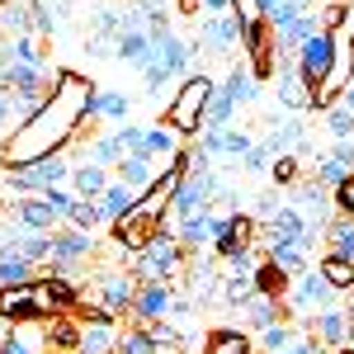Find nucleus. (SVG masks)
I'll list each match as a JSON object with an SVG mask.
<instances>
[{
  "label": "nucleus",
  "instance_id": "39448f33",
  "mask_svg": "<svg viewBox=\"0 0 354 354\" xmlns=\"http://www.w3.org/2000/svg\"><path fill=\"white\" fill-rule=\"evenodd\" d=\"M222 180L213 165H194L189 175L180 180V189H175V198H170V218L185 222V218H208L213 213V198H218Z\"/></svg>",
  "mask_w": 354,
  "mask_h": 354
},
{
  "label": "nucleus",
  "instance_id": "49530a36",
  "mask_svg": "<svg viewBox=\"0 0 354 354\" xmlns=\"http://www.w3.org/2000/svg\"><path fill=\"white\" fill-rule=\"evenodd\" d=\"M66 227H81V232H100L104 222H100V208H95V198H76V208H71Z\"/></svg>",
  "mask_w": 354,
  "mask_h": 354
},
{
  "label": "nucleus",
  "instance_id": "6e6552de",
  "mask_svg": "<svg viewBox=\"0 0 354 354\" xmlns=\"http://www.w3.org/2000/svg\"><path fill=\"white\" fill-rule=\"evenodd\" d=\"M241 53H245V66L255 71V81H274V66H279V38H274V28L265 24V19L241 28Z\"/></svg>",
  "mask_w": 354,
  "mask_h": 354
},
{
  "label": "nucleus",
  "instance_id": "4d7b16f0",
  "mask_svg": "<svg viewBox=\"0 0 354 354\" xmlns=\"http://www.w3.org/2000/svg\"><path fill=\"white\" fill-rule=\"evenodd\" d=\"M279 5H288V0H260V10H265V19H270L274 10H279Z\"/></svg>",
  "mask_w": 354,
  "mask_h": 354
},
{
  "label": "nucleus",
  "instance_id": "f03ea898",
  "mask_svg": "<svg viewBox=\"0 0 354 354\" xmlns=\"http://www.w3.org/2000/svg\"><path fill=\"white\" fill-rule=\"evenodd\" d=\"M213 95H218V81L208 76V71H194V76H185L180 81V90L170 95V104H165V128H175V133L185 137V142H198L203 137V113H208V104H213Z\"/></svg>",
  "mask_w": 354,
  "mask_h": 354
},
{
  "label": "nucleus",
  "instance_id": "5701e85b",
  "mask_svg": "<svg viewBox=\"0 0 354 354\" xmlns=\"http://www.w3.org/2000/svg\"><path fill=\"white\" fill-rule=\"evenodd\" d=\"M109 185H113V175L104 170V165H95L90 156L76 161V170H71V194H76V198H100Z\"/></svg>",
  "mask_w": 354,
  "mask_h": 354
},
{
  "label": "nucleus",
  "instance_id": "c756f323",
  "mask_svg": "<svg viewBox=\"0 0 354 354\" xmlns=\"http://www.w3.org/2000/svg\"><path fill=\"white\" fill-rule=\"evenodd\" d=\"M76 345H81V317L48 322V354H76Z\"/></svg>",
  "mask_w": 354,
  "mask_h": 354
},
{
  "label": "nucleus",
  "instance_id": "1a4fd4ad",
  "mask_svg": "<svg viewBox=\"0 0 354 354\" xmlns=\"http://www.w3.org/2000/svg\"><path fill=\"white\" fill-rule=\"evenodd\" d=\"M95 255V232H81V227H57L53 232V260L43 265V270L53 274H76L81 260Z\"/></svg>",
  "mask_w": 354,
  "mask_h": 354
},
{
  "label": "nucleus",
  "instance_id": "7ed1b4c3",
  "mask_svg": "<svg viewBox=\"0 0 354 354\" xmlns=\"http://www.w3.org/2000/svg\"><path fill=\"white\" fill-rule=\"evenodd\" d=\"M142 279L133 270H118V265H104V270L90 274V283L81 288V307H95V312H109V317H133V302Z\"/></svg>",
  "mask_w": 354,
  "mask_h": 354
},
{
  "label": "nucleus",
  "instance_id": "2eb2a0df",
  "mask_svg": "<svg viewBox=\"0 0 354 354\" xmlns=\"http://www.w3.org/2000/svg\"><path fill=\"white\" fill-rule=\"evenodd\" d=\"M175 312V288L170 283H142L137 288V302H133V322L147 326V322H165Z\"/></svg>",
  "mask_w": 354,
  "mask_h": 354
},
{
  "label": "nucleus",
  "instance_id": "a211bd4d",
  "mask_svg": "<svg viewBox=\"0 0 354 354\" xmlns=\"http://www.w3.org/2000/svg\"><path fill=\"white\" fill-rule=\"evenodd\" d=\"M350 312L345 307H326V312H317L312 317V335L326 345V350H340V345H350Z\"/></svg>",
  "mask_w": 354,
  "mask_h": 354
},
{
  "label": "nucleus",
  "instance_id": "f8f14e48",
  "mask_svg": "<svg viewBox=\"0 0 354 354\" xmlns=\"http://www.w3.org/2000/svg\"><path fill=\"white\" fill-rule=\"evenodd\" d=\"M330 66H335V33H326V28H317L307 43H302L298 53V71L307 76V85L317 90V85L330 76Z\"/></svg>",
  "mask_w": 354,
  "mask_h": 354
},
{
  "label": "nucleus",
  "instance_id": "ea45409f",
  "mask_svg": "<svg viewBox=\"0 0 354 354\" xmlns=\"http://www.w3.org/2000/svg\"><path fill=\"white\" fill-rule=\"evenodd\" d=\"M270 180H274V189H298L302 180V161H298V151H288V156H274L270 165Z\"/></svg>",
  "mask_w": 354,
  "mask_h": 354
},
{
  "label": "nucleus",
  "instance_id": "9d476101",
  "mask_svg": "<svg viewBox=\"0 0 354 354\" xmlns=\"http://www.w3.org/2000/svg\"><path fill=\"white\" fill-rule=\"evenodd\" d=\"M274 85H279V104L293 113H307L317 109V90L307 85V76L298 71V57H279V66H274Z\"/></svg>",
  "mask_w": 354,
  "mask_h": 354
},
{
  "label": "nucleus",
  "instance_id": "473e14b6",
  "mask_svg": "<svg viewBox=\"0 0 354 354\" xmlns=\"http://www.w3.org/2000/svg\"><path fill=\"white\" fill-rule=\"evenodd\" d=\"M298 335H302L298 322H274L270 330H260V335H255V350H260V354H283Z\"/></svg>",
  "mask_w": 354,
  "mask_h": 354
},
{
  "label": "nucleus",
  "instance_id": "79ce46f5",
  "mask_svg": "<svg viewBox=\"0 0 354 354\" xmlns=\"http://www.w3.org/2000/svg\"><path fill=\"white\" fill-rule=\"evenodd\" d=\"M5 62H19V66H38V71H43V66H48V57L38 53V43H33V38H10V43H5Z\"/></svg>",
  "mask_w": 354,
  "mask_h": 354
},
{
  "label": "nucleus",
  "instance_id": "864d4df0",
  "mask_svg": "<svg viewBox=\"0 0 354 354\" xmlns=\"http://www.w3.org/2000/svg\"><path fill=\"white\" fill-rule=\"evenodd\" d=\"M330 198H335V213H340V218H354V170H350V180L330 194Z\"/></svg>",
  "mask_w": 354,
  "mask_h": 354
},
{
  "label": "nucleus",
  "instance_id": "9b49d317",
  "mask_svg": "<svg viewBox=\"0 0 354 354\" xmlns=\"http://www.w3.org/2000/svg\"><path fill=\"white\" fill-rule=\"evenodd\" d=\"M194 57L198 53H213V57H232L241 48V19L236 15H222V19H203V28L189 38Z\"/></svg>",
  "mask_w": 354,
  "mask_h": 354
},
{
  "label": "nucleus",
  "instance_id": "f257e3e1",
  "mask_svg": "<svg viewBox=\"0 0 354 354\" xmlns=\"http://www.w3.org/2000/svg\"><path fill=\"white\" fill-rule=\"evenodd\" d=\"M90 95H95V85L85 81V76L62 71V81L53 85L48 104L33 118H24L15 133L0 142V165L19 170V165H33V161H43V156L71 151L81 128H85V118H90Z\"/></svg>",
  "mask_w": 354,
  "mask_h": 354
},
{
  "label": "nucleus",
  "instance_id": "6ab92c4d",
  "mask_svg": "<svg viewBox=\"0 0 354 354\" xmlns=\"http://www.w3.org/2000/svg\"><path fill=\"white\" fill-rule=\"evenodd\" d=\"M128 113H133V100L123 90H100L95 85V95H90V123H128Z\"/></svg>",
  "mask_w": 354,
  "mask_h": 354
},
{
  "label": "nucleus",
  "instance_id": "09e8293b",
  "mask_svg": "<svg viewBox=\"0 0 354 354\" xmlns=\"http://www.w3.org/2000/svg\"><path fill=\"white\" fill-rule=\"evenodd\" d=\"M113 137H118L123 156H142V142H147V128H137V123H118V128H113Z\"/></svg>",
  "mask_w": 354,
  "mask_h": 354
},
{
  "label": "nucleus",
  "instance_id": "bb28decb",
  "mask_svg": "<svg viewBox=\"0 0 354 354\" xmlns=\"http://www.w3.org/2000/svg\"><path fill=\"white\" fill-rule=\"evenodd\" d=\"M95 208H100V222H109V227H113L118 218H128V213L137 208V194L128 189V185H118V180H113L109 189L95 198Z\"/></svg>",
  "mask_w": 354,
  "mask_h": 354
},
{
  "label": "nucleus",
  "instance_id": "de8ad7c7",
  "mask_svg": "<svg viewBox=\"0 0 354 354\" xmlns=\"http://www.w3.org/2000/svg\"><path fill=\"white\" fill-rule=\"evenodd\" d=\"M43 203L66 222V218H71V208H76V194H71V185H57V189H43Z\"/></svg>",
  "mask_w": 354,
  "mask_h": 354
},
{
  "label": "nucleus",
  "instance_id": "dca6fc26",
  "mask_svg": "<svg viewBox=\"0 0 354 354\" xmlns=\"http://www.w3.org/2000/svg\"><path fill=\"white\" fill-rule=\"evenodd\" d=\"M250 147H255V137L245 133V128H218V133H203V137H198V151H203L208 161H218V156L241 161Z\"/></svg>",
  "mask_w": 354,
  "mask_h": 354
},
{
  "label": "nucleus",
  "instance_id": "cd10ccee",
  "mask_svg": "<svg viewBox=\"0 0 354 354\" xmlns=\"http://www.w3.org/2000/svg\"><path fill=\"white\" fill-rule=\"evenodd\" d=\"M185 147V137L175 133V128H165V123H151L147 128V142H142V156H151V161H175V151Z\"/></svg>",
  "mask_w": 354,
  "mask_h": 354
},
{
  "label": "nucleus",
  "instance_id": "c9c22d12",
  "mask_svg": "<svg viewBox=\"0 0 354 354\" xmlns=\"http://www.w3.org/2000/svg\"><path fill=\"white\" fill-rule=\"evenodd\" d=\"M326 255H340V260H354V218H340L326 227Z\"/></svg>",
  "mask_w": 354,
  "mask_h": 354
},
{
  "label": "nucleus",
  "instance_id": "bf43d9fd",
  "mask_svg": "<svg viewBox=\"0 0 354 354\" xmlns=\"http://www.w3.org/2000/svg\"><path fill=\"white\" fill-rule=\"evenodd\" d=\"M298 5H302V10H312V5H322V0H298Z\"/></svg>",
  "mask_w": 354,
  "mask_h": 354
},
{
  "label": "nucleus",
  "instance_id": "aec40b11",
  "mask_svg": "<svg viewBox=\"0 0 354 354\" xmlns=\"http://www.w3.org/2000/svg\"><path fill=\"white\" fill-rule=\"evenodd\" d=\"M118 330H123V322H81L76 354H118Z\"/></svg>",
  "mask_w": 354,
  "mask_h": 354
},
{
  "label": "nucleus",
  "instance_id": "20e7f679",
  "mask_svg": "<svg viewBox=\"0 0 354 354\" xmlns=\"http://www.w3.org/2000/svg\"><path fill=\"white\" fill-rule=\"evenodd\" d=\"M185 265H189V260H185V245H180L175 222H161L156 241L147 245V250H137L128 270H133L142 283H170V279H180V274H185Z\"/></svg>",
  "mask_w": 354,
  "mask_h": 354
},
{
  "label": "nucleus",
  "instance_id": "412c9836",
  "mask_svg": "<svg viewBox=\"0 0 354 354\" xmlns=\"http://www.w3.org/2000/svg\"><path fill=\"white\" fill-rule=\"evenodd\" d=\"M161 170H165V165H156L151 156H123V161H118V185H128V189L142 198V194L156 185Z\"/></svg>",
  "mask_w": 354,
  "mask_h": 354
},
{
  "label": "nucleus",
  "instance_id": "37998d69",
  "mask_svg": "<svg viewBox=\"0 0 354 354\" xmlns=\"http://www.w3.org/2000/svg\"><path fill=\"white\" fill-rule=\"evenodd\" d=\"M90 161L95 165H104V170H118V161H123V147H118V137L104 133V137H90Z\"/></svg>",
  "mask_w": 354,
  "mask_h": 354
},
{
  "label": "nucleus",
  "instance_id": "ddd939ff",
  "mask_svg": "<svg viewBox=\"0 0 354 354\" xmlns=\"http://www.w3.org/2000/svg\"><path fill=\"white\" fill-rule=\"evenodd\" d=\"M5 218L15 222V227H24V232H57V227H66V222L43 203V194H24V198H15Z\"/></svg>",
  "mask_w": 354,
  "mask_h": 354
},
{
  "label": "nucleus",
  "instance_id": "58836bf2",
  "mask_svg": "<svg viewBox=\"0 0 354 354\" xmlns=\"http://www.w3.org/2000/svg\"><path fill=\"white\" fill-rule=\"evenodd\" d=\"M28 15H33V10H28L24 0H0V33H5V38H24Z\"/></svg>",
  "mask_w": 354,
  "mask_h": 354
},
{
  "label": "nucleus",
  "instance_id": "0eeeda50",
  "mask_svg": "<svg viewBox=\"0 0 354 354\" xmlns=\"http://www.w3.org/2000/svg\"><path fill=\"white\" fill-rule=\"evenodd\" d=\"M213 255L218 260H227V255H236V250H255V241H260V222L250 218V213H213Z\"/></svg>",
  "mask_w": 354,
  "mask_h": 354
},
{
  "label": "nucleus",
  "instance_id": "f704fd0d",
  "mask_svg": "<svg viewBox=\"0 0 354 354\" xmlns=\"http://www.w3.org/2000/svg\"><path fill=\"white\" fill-rule=\"evenodd\" d=\"M317 270L326 279L335 293H354V260H340V255H322L317 260Z\"/></svg>",
  "mask_w": 354,
  "mask_h": 354
},
{
  "label": "nucleus",
  "instance_id": "c85d7f7f",
  "mask_svg": "<svg viewBox=\"0 0 354 354\" xmlns=\"http://www.w3.org/2000/svg\"><path fill=\"white\" fill-rule=\"evenodd\" d=\"M307 128H302V118H274L270 137H265V147H270L274 156H288V151H298Z\"/></svg>",
  "mask_w": 354,
  "mask_h": 354
},
{
  "label": "nucleus",
  "instance_id": "2f4dec72",
  "mask_svg": "<svg viewBox=\"0 0 354 354\" xmlns=\"http://www.w3.org/2000/svg\"><path fill=\"white\" fill-rule=\"evenodd\" d=\"M288 288H293V279H288V274H283V270L270 260V255H265V260H260V270H255V293H265V298H279V302H283V293H288Z\"/></svg>",
  "mask_w": 354,
  "mask_h": 354
},
{
  "label": "nucleus",
  "instance_id": "e433bc0d",
  "mask_svg": "<svg viewBox=\"0 0 354 354\" xmlns=\"http://www.w3.org/2000/svg\"><path fill=\"white\" fill-rule=\"evenodd\" d=\"M38 279V265L33 260H24V255H5L0 260V293L5 288H19V283H33Z\"/></svg>",
  "mask_w": 354,
  "mask_h": 354
},
{
  "label": "nucleus",
  "instance_id": "423d86ee",
  "mask_svg": "<svg viewBox=\"0 0 354 354\" xmlns=\"http://www.w3.org/2000/svg\"><path fill=\"white\" fill-rule=\"evenodd\" d=\"M71 170H76V161L66 151H57V156H43V161H33V165L5 170V185L15 189V198H24V194H43V189H57V185H71Z\"/></svg>",
  "mask_w": 354,
  "mask_h": 354
},
{
  "label": "nucleus",
  "instance_id": "a18cd8bd",
  "mask_svg": "<svg viewBox=\"0 0 354 354\" xmlns=\"http://www.w3.org/2000/svg\"><path fill=\"white\" fill-rule=\"evenodd\" d=\"M326 133L335 137V142H350V137H354V109L330 104V109H326Z\"/></svg>",
  "mask_w": 354,
  "mask_h": 354
},
{
  "label": "nucleus",
  "instance_id": "72a5a7b5",
  "mask_svg": "<svg viewBox=\"0 0 354 354\" xmlns=\"http://www.w3.org/2000/svg\"><path fill=\"white\" fill-rule=\"evenodd\" d=\"M213 218V213H208ZM208 218H185V222H175V232H180V245H185V255H198L203 245L213 241V222Z\"/></svg>",
  "mask_w": 354,
  "mask_h": 354
},
{
  "label": "nucleus",
  "instance_id": "c03bdc74",
  "mask_svg": "<svg viewBox=\"0 0 354 354\" xmlns=\"http://www.w3.org/2000/svg\"><path fill=\"white\" fill-rule=\"evenodd\" d=\"M232 118H236V104L227 100V95H213V104H208V113H203V133H218V128H232Z\"/></svg>",
  "mask_w": 354,
  "mask_h": 354
},
{
  "label": "nucleus",
  "instance_id": "6e6d98bb",
  "mask_svg": "<svg viewBox=\"0 0 354 354\" xmlns=\"http://www.w3.org/2000/svg\"><path fill=\"white\" fill-rule=\"evenodd\" d=\"M142 76H147V85H151V90H156V95H161L165 85H170V76H165L161 66H147V71H142Z\"/></svg>",
  "mask_w": 354,
  "mask_h": 354
},
{
  "label": "nucleus",
  "instance_id": "4be33fe9",
  "mask_svg": "<svg viewBox=\"0 0 354 354\" xmlns=\"http://www.w3.org/2000/svg\"><path fill=\"white\" fill-rule=\"evenodd\" d=\"M203 354H260V350H255V335H245L236 326H213L203 335Z\"/></svg>",
  "mask_w": 354,
  "mask_h": 354
},
{
  "label": "nucleus",
  "instance_id": "b1692460",
  "mask_svg": "<svg viewBox=\"0 0 354 354\" xmlns=\"http://www.w3.org/2000/svg\"><path fill=\"white\" fill-rule=\"evenodd\" d=\"M151 53H156V43H151V33L147 28H133V33H123L118 43H113V57L118 62H128L137 71H147L151 66Z\"/></svg>",
  "mask_w": 354,
  "mask_h": 354
},
{
  "label": "nucleus",
  "instance_id": "603ef678",
  "mask_svg": "<svg viewBox=\"0 0 354 354\" xmlns=\"http://www.w3.org/2000/svg\"><path fill=\"white\" fill-rule=\"evenodd\" d=\"M232 15L241 19V28H245V24H260V19H265L260 0H232Z\"/></svg>",
  "mask_w": 354,
  "mask_h": 354
},
{
  "label": "nucleus",
  "instance_id": "a19ab883",
  "mask_svg": "<svg viewBox=\"0 0 354 354\" xmlns=\"http://www.w3.org/2000/svg\"><path fill=\"white\" fill-rule=\"evenodd\" d=\"M350 170L354 165H345V161H335V156H317V165H312V180H317V185H322V189H340V185H345V180H350Z\"/></svg>",
  "mask_w": 354,
  "mask_h": 354
},
{
  "label": "nucleus",
  "instance_id": "8fccbe9b",
  "mask_svg": "<svg viewBox=\"0 0 354 354\" xmlns=\"http://www.w3.org/2000/svg\"><path fill=\"white\" fill-rule=\"evenodd\" d=\"M270 165H274V151L265 147V142H255V147L241 156V170H245V175H265Z\"/></svg>",
  "mask_w": 354,
  "mask_h": 354
},
{
  "label": "nucleus",
  "instance_id": "5fc2aeb1",
  "mask_svg": "<svg viewBox=\"0 0 354 354\" xmlns=\"http://www.w3.org/2000/svg\"><path fill=\"white\" fill-rule=\"evenodd\" d=\"M198 10H203V19H222V15H232V0H198Z\"/></svg>",
  "mask_w": 354,
  "mask_h": 354
},
{
  "label": "nucleus",
  "instance_id": "f3484780",
  "mask_svg": "<svg viewBox=\"0 0 354 354\" xmlns=\"http://www.w3.org/2000/svg\"><path fill=\"white\" fill-rule=\"evenodd\" d=\"M189 62H194V48L185 43V38H161L156 43V53H151V66H161L170 81H180V76H189Z\"/></svg>",
  "mask_w": 354,
  "mask_h": 354
},
{
  "label": "nucleus",
  "instance_id": "393cba45",
  "mask_svg": "<svg viewBox=\"0 0 354 354\" xmlns=\"http://www.w3.org/2000/svg\"><path fill=\"white\" fill-rule=\"evenodd\" d=\"M218 90L232 100V104H255V100H260V81H255V71L241 66V62H232V66H227V81H222Z\"/></svg>",
  "mask_w": 354,
  "mask_h": 354
},
{
  "label": "nucleus",
  "instance_id": "7c9ffc66",
  "mask_svg": "<svg viewBox=\"0 0 354 354\" xmlns=\"http://www.w3.org/2000/svg\"><path fill=\"white\" fill-rule=\"evenodd\" d=\"M270 260L288 274V279H298L302 270H312V250H307V245H298V241H279L270 250Z\"/></svg>",
  "mask_w": 354,
  "mask_h": 354
},
{
  "label": "nucleus",
  "instance_id": "13d9d810",
  "mask_svg": "<svg viewBox=\"0 0 354 354\" xmlns=\"http://www.w3.org/2000/svg\"><path fill=\"white\" fill-rule=\"evenodd\" d=\"M340 104H345V109H354V81L345 85V95H340Z\"/></svg>",
  "mask_w": 354,
  "mask_h": 354
},
{
  "label": "nucleus",
  "instance_id": "a878e982",
  "mask_svg": "<svg viewBox=\"0 0 354 354\" xmlns=\"http://www.w3.org/2000/svg\"><path fill=\"white\" fill-rule=\"evenodd\" d=\"M241 317H245V326H250V335L270 330L274 322H288V317H283V302H279V298H265V293H255V298L245 302Z\"/></svg>",
  "mask_w": 354,
  "mask_h": 354
},
{
  "label": "nucleus",
  "instance_id": "4c0bfd02",
  "mask_svg": "<svg viewBox=\"0 0 354 354\" xmlns=\"http://www.w3.org/2000/svg\"><path fill=\"white\" fill-rule=\"evenodd\" d=\"M118 354H161V345L151 340V330H147V326L123 322V330H118Z\"/></svg>",
  "mask_w": 354,
  "mask_h": 354
},
{
  "label": "nucleus",
  "instance_id": "4468645a",
  "mask_svg": "<svg viewBox=\"0 0 354 354\" xmlns=\"http://www.w3.org/2000/svg\"><path fill=\"white\" fill-rule=\"evenodd\" d=\"M109 232H113V245H123V250H133V255H137V250H147V245L156 241L161 222H156V218H147V213H137V208H133L128 218H118V222H113Z\"/></svg>",
  "mask_w": 354,
  "mask_h": 354
},
{
  "label": "nucleus",
  "instance_id": "3c124183",
  "mask_svg": "<svg viewBox=\"0 0 354 354\" xmlns=\"http://www.w3.org/2000/svg\"><path fill=\"white\" fill-rule=\"evenodd\" d=\"M283 203H288V198H283L279 189L260 194V198H255V213H250V218H255V222H274V218H279V208H283Z\"/></svg>",
  "mask_w": 354,
  "mask_h": 354
}]
</instances>
